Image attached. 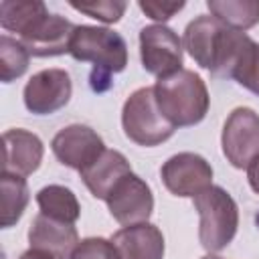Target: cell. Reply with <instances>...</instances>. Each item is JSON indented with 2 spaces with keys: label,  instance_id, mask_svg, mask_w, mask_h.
<instances>
[{
  "label": "cell",
  "instance_id": "6da1fadb",
  "mask_svg": "<svg viewBox=\"0 0 259 259\" xmlns=\"http://www.w3.org/2000/svg\"><path fill=\"white\" fill-rule=\"evenodd\" d=\"M249 40L251 36L245 32L225 26L210 14H200L186 24L182 47L198 67L210 71L214 77L227 79L233 75V69Z\"/></svg>",
  "mask_w": 259,
  "mask_h": 259
},
{
  "label": "cell",
  "instance_id": "7a4b0ae2",
  "mask_svg": "<svg viewBox=\"0 0 259 259\" xmlns=\"http://www.w3.org/2000/svg\"><path fill=\"white\" fill-rule=\"evenodd\" d=\"M69 55L75 61L91 63V89L105 91L111 87V75L121 73L127 65V45L123 36L105 26L77 24Z\"/></svg>",
  "mask_w": 259,
  "mask_h": 259
},
{
  "label": "cell",
  "instance_id": "3957f363",
  "mask_svg": "<svg viewBox=\"0 0 259 259\" xmlns=\"http://www.w3.org/2000/svg\"><path fill=\"white\" fill-rule=\"evenodd\" d=\"M154 95L160 113L174 127L196 125L208 113V89L200 75L190 69H180L170 77L158 79Z\"/></svg>",
  "mask_w": 259,
  "mask_h": 259
},
{
  "label": "cell",
  "instance_id": "277c9868",
  "mask_svg": "<svg viewBox=\"0 0 259 259\" xmlns=\"http://www.w3.org/2000/svg\"><path fill=\"white\" fill-rule=\"evenodd\" d=\"M198 212V241L208 253L223 251L237 235L239 206L223 186H208L194 198Z\"/></svg>",
  "mask_w": 259,
  "mask_h": 259
},
{
  "label": "cell",
  "instance_id": "5b68a950",
  "mask_svg": "<svg viewBox=\"0 0 259 259\" xmlns=\"http://www.w3.org/2000/svg\"><path fill=\"white\" fill-rule=\"evenodd\" d=\"M121 127L127 140L144 148L160 146L176 132V127L160 113L154 87H140L125 99L121 109Z\"/></svg>",
  "mask_w": 259,
  "mask_h": 259
},
{
  "label": "cell",
  "instance_id": "8992f818",
  "mask_svg": "<svg viewBox=\"0 0 259 259\" xmlns=\"http://www.w3.org/2000/svg\"><path fill=\"white\" fill-rule=\"evenodd\" d=\"M182 40L166 24H148L140 30V59L146 73L164 79L182 67Z\"/></svg>",
  "mask_w": 259,
  "mask_h": 259
},
{
  "label": "cell",
  "instance_id": "52a82bcc",
  "mask_svg": "<svg viewBox=\"0 0 259 259\" xmlns=\"http://www.w3.org/2000/svg\"><path fill=\"white\" fill-rule=\"evenodd\" d=\"M221 146L231 166L247 168L259 152V113L251 107H235L223 125Z\"/></svg>",
  "mask_w": 259,
  "mask_h": 259
},
{
  "label": "cell",
  "instance_id": "ba28073f",
  "mask_svg": "<svg viewBox=\"0 0 259 259\" xmlns=\"http://www.w3.org/2000/svg\"><path fill=\"white\" fill-rule=\"evenodd\" d=\"M166 190L174 196L194 198L212 186V166L194 152H180L170 156L160 168Z\"/></svg>",
  "mask_w": 259,
  "mask_h": 259
},
{
  "label": "cell",
  "instance_id": "9c48e42d",
  "mask_svg": "<svg viewBox=\"0 0 259 259\" xmlns=\"http://www.w3.org/2000/svg\"><path fill=\"white\" fill-rule=\"evenodd\" d=\"M73 83L65 69H42L26 81L22 99L30 113L51 115L69 103Z\"/></svg>",
  "mask_w": 259,
  "mask_h": 259
},
{
  "label": "cell",
  "instance_id": "30bf717a",
  "mask_svg": "<svg viewBox=\"0 0 259 259\" xmlns=\"http://www.w3.org/2000/svg\"><path fill=\"white\" fill-rule=\"evenodd\" d=\"M51 150L63 166L81 172L103 154L105 144L93 127L83 123H71L55 134Z\"/></svg>",
  "mask_w": 259,
  "mask_h": 259
},
{
  "label": "cell",
  "instance_id": "8fae6325",
  "mask_svg": "<svg viewBox=\"0 0 259 259\" xmlns=\"http://www.w3.org/2000/svg\"><path fill=\"white\" fill-rule=\"evenodd\" d=\"M105 202H107L109 214L123 227L148 223L154 210L152 188L144 178H140L134 172H130L115 184V188L111 190Z\"/></svg>",
  "mask_w": 259,
  "mask_h": 259
},
{
  "label": "cell",
  "instance_id": "7c38bea8",
  "mask_svg": "<svg viewBox=\"0 0 259 259\" xmlns=\"http://www.w3.org/2000/svg\"><path fill=\"white\" fill-rule=\"evenodd\" d=\"M75 26L65 16L47 12L20 36V42L28 49L30 57H59L69 53Z\"/></svg>",
  "mask_w": 259,
  "mask_h": 259
},
{
  "label": "cell",
  "instance_id": "4fadbf2b",
  "mask_svg": "<svg viewBox=\"0 0 259 259\" xmlns=\"http://www.w3.org/2000/svg\"><path fill=\"white\" fill-rule=\"evenodd\" d=\"M28 243H30V249L45 251L53 259H71V253L79 245V233L75 225L55 221L38 212L30 223Z\"/></svg>",
  "mask_w": 259,
  "mask_h": 259
},
{
  "label": "cell",
  "instance_id": "5bb4252c",
  "mask_svg": "<svg viewBox=\"0 0 259 259\" xmlns=\"http://www.w3.org/2000/svg\"><path fill=\"white\" fill-rule=\"evenodd\" d=\"M2 144H4L2 172H10L26 178L38 170L45 156V146L36 134L22 127L6 130L2 136Z\"/></svg>",
  "mask_w": 259,
  "mask_h": 259
},
{
  "label": "cell",
  "instance_id": "9a60e30c",
  "mask_svg": "<svg viewBox=\"0 0 259 259\" xmlns=\"http://www.w3.org/2000/svg\"><path fill=\"white\" fill-rule=\"evenodd\" d=\"M119 259H162L164 257V235L152 223L130 225L113 233L111 237Z\"/></svg>",
  "mask_w": 259,
  "mask_h": 259
},
{
  "label": "cell",
  "instance_id": "2e32d148",
  "mask_svg": "<svg viewBox=\"0 0 259 259\" xmlns=\"http://www.w3.org/2000/svg\"><path fill=\"white\" fill-rule=\"evenodd\" d=\"M130 172H132V166H130L127 158L117 150L105 148L103 154L93 164H89L85 170H81L79 174H81L83 184L95 198L107 200V196L111 194L115 184Z\"/></svg>",
  "mask_w": 259,
  "mask_h": 259
},
{
  "label": "cell",
  "instance_id": "e0dca14e",
  "mask_svg": "<svg viewBox=\"0 0 259 259\" xmlns=\"http://www.w3.org/2000/svg\"><path fill=\"white\" fill-rule=\"evenodd\" d=\"M36 204L42 214H47L55 221L75 225L77 219L81 217V204H79L75 192L63 184L42 186L36 192Z\"/></svg>",
  "mask_w": 259,
  "mask_h": 259
},
{
  "label": "cell",
  "instance_id": "ac0fdd59",
  "mask_svg": "<svg viewBox=\"0 0 259 259\" xmlns=\"http://www.w3.org/2000/svg\"><path fill=\"white\" fill-rule=\"evenodd\" d=\"M210 16L225 26L245 32L259 22V0H208Z\"/></svg>",
  "mask_w": 259,
  "mask_h": 259
},
{
  "label": "cell",
  "instance_id": "d6986e66",
  "mask_svg": "<svg viewBox=\"0 0 259 259\" xmlns=\"http://www.w3.org/2000/svg\"><path fill=\"white\" fill-rule=\"evenodd\" d=\"M0 190H2V212H0V225L2 229H10L16 225L30 200L28 184L24 176L2 172L0 176Z\"/></svg>",
  "mask_w": 259,
  "mask_h": 259
},
{
  "label": "cell",
  "instance_id": "ffe728a7",
  "mask_svg": "<svg viewBox=\"0 0 259 259\" xmlns=\"http://www.w3.org/2000/svg\"><path fill=\"white\" fill-rule=\"evenodd\" d=\"M49 10L40 0H2L0 2V26L6 32L22 36L40 16Z\"/></svg>",
  "mask_w": 259,
  "mask_h": 259
},
{
  "label": "cell",
  "instance_id": "44dd1931",
  "mask_svg": "<svg viewBox=\"0 0 259 259\" xmlns=\"http://www.w3.org/2000/svg\"><path fill=\"white\" fill-rule=\"evenodd\" d=\"M30 53L20 42V38H12L8 34L0 36V79L2 83H12L22 77L28 69Z\"/></svg>",
  "mask_w": 259,
  "mask_h": 259
},
{
  "label": "cell",
  "instance_id": "7402d4cb",
  "mask_svg": "<svg viewBox=\"0 0 259 259\" xmlns=\"http://www.w3.org/2000/svg\"><path fill=\"white\" fill-rule=\"evenodd\" d=\"M231 77L241 87L259 95V42H255L253 38L247 42V47L243 49Z\"/></svg>",
  "mask_w": 259,
  "mask_h": 259
},
{
  "label": "cell",
  "instance_id": "603a6c76",
  "mask_svg": "<svg viewBox=\"0 0 259 259\" xmlns=\"http://www.w3.org/2000/svg\"><path fill=\"white\" fill-rule=\"evenodd\" d=\"M69 6L75 8L81 14H87L91 18L99 20V22L113 24L123 16V12L127 8V2H123V0H87V2L71 0Z\"/></svg>",
  "mask_w": 259,
  "mask_h": 259
},
{
  "label": "cell",
  "instance_id": "cb8c5ba5",
  "mask_svg": "<svg viewBox=\"0 0 259 259\" xmlns=\"http://www.w3.org/2000/svg\"><path fill=\"white\" fill-rule=\"evenodd\" d=\"M71 259H119V253L111 239L87 237L79 241V245L71 253Z\"/></svg>",
  "mask_w": 259,
  "mask_h": 259
},
{
  "label": "cell",
  "instance_id": "d4e9b609",
  "mask_svg": "<svg viewBox=\"0 0 259 259\" xmlns=\"http://www.w3.org/2000/svg\"><path fill=\"white\" fill-rule=\"evenodd\" d=\"M138 6H140V10L148 16V18H152V20H156L158 24H164L166 20H170L176 12H180L182 8H184V2H158V0H140L138 2Z\"/></svg>",
  "mask_w": 259,
  "mask_h": 259
},
{
  "label": "cell",
  "instance_id": "484cf974",
  "mask_svg": "<svg viewBox=\"0 0 259 259\" xmlns=\"http://www.w3.org/2000/svg\"><path fill=\"white\" fill-rule=\"evenodd\" d=\"M247 180H249V186L255 194H259V152L257 156L251 160V164L247 166Z\"/></svg>",
  "mask_w": 259,
  "mask_h": 259
},
{
  "label": "cell",
  "instance_id": "4316f807",
  "mask_svg": "<svg viewBox=\"0 0 259 259\" xmlns=\"http://www.w3.org/2000/svg\"><path fill=\"white\" fill-rule=\"evenodd\" d=\"M18 259H53L49 253H45V251H38V249H28V251H24Z\"/></svg>",
  "mask_w": 259,
  "mask_h": 259
},
{
  "label": "cell",
  "instance_id": "83f0119b",
  "mask_svg": "<svg viewBox=\"0 0 259 259\" xmlns=\"http://www.w3.org/2000/svg\"><path fill=\"white\" fill-rule=\"evenodd\" d=\"M200 259H221V257H217V255H212V253H208V255H204V257H200Z\"/></svg>",
  "mask_w": 259,
  "mask_h": 259
}]
</instances>
